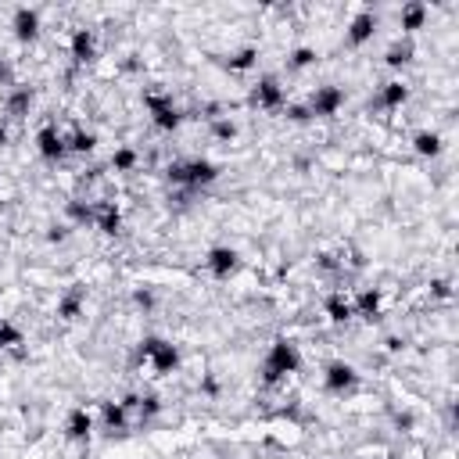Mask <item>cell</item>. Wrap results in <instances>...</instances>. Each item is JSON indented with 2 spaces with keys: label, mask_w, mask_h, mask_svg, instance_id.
Listing matches in <instances>:
<instances>
[{
  "label": "cell",
  "mask_w": 459,
  "mask_h": 459,
  "mask_svg": "<svg viewBox=\"0 0 459 459\" xmlns=\"http://www.w3.org/2000/svg\"><path fill=\"white\" fill-rule=\"evenodd\" d=\"M298 370V348L291 341H276L273 348H269V359H266V384L280 381V377H287Z\"/></svg>",
  "instance_id": "1"
},
{
  "label": "cell",
  "mask_w": 459,
  "mask_h": 459,
  "mask_svg": "<svg viewBox=\"0 0 459 459\" xmlns=\"http://www.w3.org/2000/svg\"><path fill=\"white\" fill-rule=\"evenodd\" d=\"M140 355L151 359L154 373H172V370L180 366V352L169 341H162V338H148L144 344H140Z\"/></svg>",
  "instance_id": "2"
},
{
  "label": "cell",
  "mask_w": 459,
  "mask_h": 459,
  "mask_svg": "<svg viewBox=\"0 0 459 459\" xmlns=\"http://www.w3.org/2000/svg\"><path fill=\"white\" fill-rule=\"evenodd\" d=\"M169 180L172 183H187V187L212 183L215 180V165L212 162H183V165H172L169 169Z\"/></svg>",
  "instance_id": "3"
},
{
  "label": "cell",
  "mask_w": 459,
  "mask_h": 459,
  "mask_svg": "<svg viewBox=\"0 0 459 459\" xmlns=\"http://www.w3.org/2000/svg\"><path fill=\"white\" fill-rule=\"evenodd\" d=\"M251 104H259V108H280L283 104V86L276 83L273 75L259 79V86L251 90Z\"/></svg>",
  "instance_id": "4"
},
{
  "label": "cell",
  "mask_w": 459,
  "mask_h": 459,
  "mask_svg": "<svg viewBox=\"0 0 459 459\" xmlns=\"http://www.w3.org/2000/svg\"><path fill=\"white\" fill-rule=\"evenodd\" d=\"M344 104V93L338 86H320L312 93V115H334Z\"/></svg>",
  "instance_id": "5"
},
{
  "label": "cell",
  "mask_w": 459,
  "mask_h": 459,
  "mask_svg": "<svg viewBox=\"0 0 459 459\" xmlns=\"http://www.w3.org/2000/svg\"><path fill=\"white\" fill-rule=\"evenodd\" d=\"M148 104H151L154 122L162 126V130H176V126H180V112H176V108H172L169 101H162V97H154V93H151V97H148Z\"/></svg>",
  "instance_id": "6"
},
{
  "label": "cell",
  "mask_w": 459,
  "mask_h": 459,
  "mask_svg": "<svg viewBox=\"0 0 459 459\" xmlns=\"http://www.w3.org/2000/svg\"><path fill=\"white\" fill-rule=\"evenodd\" d=\"M355 384V370L348 366V362H334V366H327V388L330 391H348Z\"/></svg>",
  "instance_id": "7"
},
{
  "label": "cell",
  "mask_w": 459,
  "mask_h": 459,
  "mask_svg": "<svg viewBox=\"0 0 459 459\" xmlns=\"http://www.w3.org/2000/svg\"><path fill=\"white\" fill-rule=\"evenodd\" d=\"M209 269L215 276H230L233 269H237V251H230V248H212L209 251Z\"/></svg>",
  "instance_id": "8"
},
{
  "label": "cell",
  "mask_w": 459,
  "mask_h": 459,
  "mask_svg": "<svg viewBox=\"0 0 459 459\" xmlns=\"http://www.w3.org/2000/svg\"><path fill=\"white\" fill-rule=\"evenodd\" d=\"M373 29H377V14H359V19L352 22V29H348V43L362 47V43L373 36Z\"/></svg>",
  "instance_id": "9"
},
{
  "label": "cell",
  "mask_w": 459,
  "mask_h": 459,
  "mask_svg": "<svg viewBox=\"0 0 459 459\" xmlns=\"http://www.w3.org/2000/svg\"><path fill=\"white\" fill-rule=\"evenodd\" d=\"M93 51H97V40H93L90 29H75L72 36V58L75 61H93Z\"/></svg>",
  "instance_id": "10"
},
{
  "label": "cell",
  "mask_w": 459,
  "mask_h": 459,
  "mask_svg": "<svg viewBox=\"0 0 459 459\" xmlns=\"http://www.w3.org/2000/svg\"><path fill=\"white\" fill-rule=\"evenodd\" d=\"M14 33H19V40H36V33H40V14L22 8L19 14H14Z\"/></svg>",
  "instance_id": "11"
},
{
  "label": "cell",
  "mask_w": 459,
  "mask_h": 459,
  "mask_svg": "<svg viewBox=\"0 0 459 459\" xmlns=\"http://www.w3.org/2000/svg\"><path fill=\"white\" fill-rule=\"evenodd\" d=\"M40 154L43 158H61V154H65V140H61V133L43 130L40 133Z\"/></svg>",
  "instance_id": "12"
},
{
  "label": "cell",
  "mask_w": 459,
  "mask_h": 459,
  "mask_svg": "<svg viewBox=\"0 0 459 459\" xmlns=\"http://www.w3.org/2000/svg\"><path fill=\"white\" fill-rule=\"evenodd\" d=\"M327 312H330V320H334V323H344V320H352V302H348V298H341V294H334V298H330V302H327Z\"/></svg>",
  "instance_id": "13"
},
{
  "label": "cell",
  "mask_w": 459,
  "mask_h": 459,
  "mask_svg": "<svg viewBox=\"0 0 459 459\" xmlns=\"http://www.w3.org/2000/svg\"><path fill=\"white\" fill-rule=\"evenodd\" d=\"M405 97H409V90L402 83H388L381 90V108H399V104H405Z\"/></svg>",
  "instance_id": "14"
},
{
  "label": "cell",
  "mask_w": 459,
  "mask_h": 459,
  "mask_svg": "<svg viewBox=\"0 0 459 459\" xmlns=\"http://www.w3.org/2000/svg\"><path fill=\"white\" fill-rule=\"evenodd\" d=\"M399 19H402V29H420L423 19H427V8L423 4H405Z\"/></svg>",
  "instance_id": "15"
},
{
  "label": "cell",
  "mask_w": 459,
  "mask_h": 459,
  "mask_svg": "<svg viewBox=\"0 0 459 459\" xmlns=\"http://www.w3.org/2000/svg\"><path fill=\"white\" fill-rule=\"evenodd\" d=\"M69 438H90V416L83 413V409H75V413L69 416Z\"/></svg>",
  "instance_id": "16"
},
{
  "label": "cell",
  "mask_w": 459,
  "mask_h": 459,
  "mask_svg": "<svg viewBox=\"0 0 459 459\" xmlns=\"http://www.w3.org/2000/svg\"><path fill=\"white\" fill-rule=\"evenodd\" d=\"M377 312H381V294H377V291L359 294V316H366V320H377Z\"/></svg>",
  "instance_id": "17"
},
{
  "label": "cell",
  "mask_w": 459,
  "mask_h": 459,
  "mask_svg": "<svg viewBox=\"0 0 459 459\" xmlns=\"http://www.w3.org/2000/svg\"><path fill=\"white\" fill-rule=\"evenodd\" d=\"M97 226H101L104 233H119V226H122V219H119V212L112 209V204H104V209L97 212Z\"/></svg>",
  "instance_id": "18"
},
{
  "label": "cell",
  "mask_w": 459,
  "mask_h": 459,
  "mask_svg": "<svg viewBox=\"0 0 459 459\" xmlns=\"http://www.w3.org/2000/svg\"><path fill=\"white\" fill-rule=\"evenodd\" d=\"M416 151H420V154H438V151H441L438 133H420V137H416Z\"/></svg>",
  "instance_id": "19"
},
{
  "label": "cell",
  "mask_w": 459,
  "mask_h": 459,
  "mask_svg": "<svg viewBox=\"0 0 459 459\" xmlns=\"http://www.w3.org/2000/svg\"><path fill=\"white\" fill-rule=\"evenodd\" d=\"M104 423L112 427H126V405H104Z\"/></svg>",
  "instance_id": "20"
},
{
  "label": "cell",
  "mask_w": 459,
  "mask_h": 459,
  "mask_svg": "<svg viewBox=\"0 0 459 459\" xmlns=\"http://www.w3.org/2000/svg\"><path fill=\"white\" fill-rule=\"evenodd\" d=\"M11 344H22V334L11 323H0V348H11Z\"/></svg>",
  "instance_id": "21"
},
{
  "label": "cell",
  "mask_w": 459,
  "mask_h": 459,
  "mask_svg": "<svg viewBox=\"0 0 459 459\" xmlns=\"http://www.w3.org/2000/svg\"><path fill=\"white\" fill-rule=\"evenodd\" d=\"M112 165H115V169H133V165H137V154H133L130 148H122V151L112 154Z\"/></svg>",
  "instance_id": "22"
},
{
  "label": "cell",
  "mask_w": 459,
  "mask_h": 459,
  "mask_svg": "<svg viewBox=\"0 0 459 459\" xmlns=\"http://www.w3.org/2000/svg\"><path fill=\"white\" fill-rule=\"evenodd\" d=\"M29 101H33V93H29V90H19V93L11 97V115H22L25 108H29Z\"/></svg>",
  "instance_id": "23"
},
{
  "label": "cell",
  "mask_w": 459,
  "mask_h": 459,
  "mask_svg": "<svg viewBox=\"0 0 459 459\" xmlns=\"http://www.w3.org/2000/svg\"><path fill=\"white\" fill-rule=\"evenodd\" d=\"M409 54H413V47H409V43L395 47V51L388 54V65H402V61H409Z\"/></svg>",
  "instance_id": "24"
},
{
  "label": "cell",
  "mask_w": 459,
  "mask_h": 459,
  "mask_svg": "<svg viewBox=\"0 0 459 459\" xmlns=\"http://www.w3.org/2000/svg\"><path fill=\"white\" fill-rule=\"evenodd\" d=\"M69 148H72V151H93V137H90V133H75Z\"/></svg>",
  "instance_id": "25"
},
{
  "label": "cell",
  "mask_w": 459,
  "mask_h": 459,
  "mask_svg": "<svg viewBox=\"0 0 459 459\" xmlns=\"http://www.w3.org/2000/svg\"><path fill=\"white\" fill-rule=\"evenodd\" d=\"M312 61H316V54L309 51V47H302V51H294V61H291V65H294V69H305V65H312Z\"/></svg>",
  "instance_id": "26"
},
{
  "label": "cell",
  "mask_w": 459,
  "mask_h": 459,
  "mask_svg": "<svg viewBox=\"0 0 459 459\" xmlns=\"http://www.w3.org/2000/svg\"><path fill=\"white\" fill-rule=\"evenodd\" d=\"M75 312H79V294H72V298H65V302H61V316H65V320H72Z\"/></svg>",
  "instance_id": "27"
},
{
  "label": "cell",
  "mask_w": 459,
  "mask_h": 459,
  "mask_svg": "<svg viewBox=\"0 0 459 459\" xmlns=\"http://www.w3.org/2000/svg\"><path fill=\"white\" fill-rule=\"evenodd\" d=\"M251 58H255V51H241V54H237V61H233V69H248Z\"/></svg>",
  "instance_id": "28"
},
{
  "label": "cell",
  "mask_w": 459,
  "mask_h": 459,
  "mask_svg": "<svg viewBox=\"0 0 459 459\" xmlns=\"http://www.w3.org/2000/svg\"><path fill=\"white\" fill-rule=\"evenodd\" d=\"M0 79H11V69L8 65H0Z\"/></svg>",
  "instance_id": "29"
},
{
  "label": "cell",
  "mask_w": 459,
  "mask_h": 459,
  "mask_svg": "<svg viewBox=\"0 0 459 459\" xmlns=\"http://www.w3.org/2000/svg\"><path fill=\"white\" fill-rule=\"evenodd\" d=\"M0 144H4V130H0Z\"/></svg>",
  "instance_id": "30"
}]
</instances>
